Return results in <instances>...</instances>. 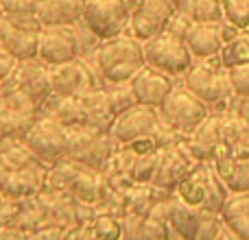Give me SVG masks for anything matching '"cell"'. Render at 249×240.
<instances>
[{
    "mask_svg": "<svg viewBox=\"0 0 249 240\" xmlns=\"http://www.w3.org/2000/svg\"><path fill=\"white\" fill-rule=\"evenodd\" d=\"M181 83L210 107V112H232L234 90L230 83V70L221 64V57L195 59L190 70L181 77Z\"/></svg>",
    "mask_w": 249,
    "mask_h": 240,
    "instance_id": "obj_1",
    "label": "cell"
},
{
    "mask_svg": "<svg viewBox=\"0 0 249 240\" xmlns=\"http://www.w3.org/2000/svg\"><path fill=\"white\" fill-rule=\"evenodd\" d=\"M96 72L105 83H127L146 64L142 42L131 33L109 37L96 46L94 51Z\"/></svg>",
    "mask_w": 249,
    "mask_h": 240,
    "instance_id": "obj_2",
    "label": "cell"
},
{
    "mask_svg": "<svg viewBox=\"0 0 249 240\" xmlns=\"http://www.w3.org/2000/svg\"><path fill=\"white\" fill-rule=\"evenodd\" d=\"M151 214L166 219L173 234L179 240H216L225 227L219 214L186 206L175 194L160 201Z\"/></svg>",
    "mask_w": 249,
    "mask_h": 240,
    "instance_id": "obj_3",
    "label": "cell"
},
{
    "mask_svg": "<svg viewBox=\"0 0 249 240\" xmlns=\"http://www.w3.org/2000/svg\"><path fill=\"white\" fill-rule=\"evenodd\" d=\"M175 197L184 201L186 206L199 207L206 212L219 214L225 199L230 197L228 186L223 184L221 175L216 172L212 162H199L195 171L177 186Z\"/></svg>",
    "mask_w": 249,
    "mask_h": 240,
    "instance_id": "obj_4",
    "label": "cell"
},
{
    "mask_svg": "<svg viewBox=\"0 0 249 240\" xmlns=\"http://www.w3.org/2000/svg\"><path fill=\"white\" fill-rule=\"evenodd\" d=\"M66 137H68V159L90 171L103 172L118 151V142L112 137V133L96 131L86 124L66 129Z\"/></svg>",
    "mask_w": 249,
    "mask_h": 240,
    "instance_id": "obj_5",
    "label": "cell"
},
{
    "mask_svg": "<svg viewBox=\"0 0 249 240\" xmlns=\"http://www.w3.org/2000/svg\"><path fill=\"white\" fill-rule=\"evenodd\" d=\"M158 114L168 131L177 133L181 137H190L195 133V129L208 118L210 107L203 101H199L179 81L168 94V99L162 103V107H158Z\"/></svg>",
    "mask_w": 249,
    "mask_h": 240,
    "instance_id": "obj_6",
    "label": "cell"
},
{
    "mask_svg": "<svg viewBox=\"0 0 249 240\" xmlns=\"http://www.w3.org/2000/svg\"><path fill=\"white\" fill-rule=\"evenodd\" d=\"M142 48H144L146 66L173 79H181L190 70V66L195 64V55L190 52L188 44L181 37L166 33V31L142 42Z\"/></svg>",
    "mask_w": 249,
    "mask_h": 240,
    "instance_id": "obj_7",
    "label": "cell"
},
{
    "mask_svg": "<svg viewBox=\"0 0 249 240\" xmlns=\"http://www.w3.org/2000/svg\"><path fill=\"white\" fill-rule=\"evenodd\" d=\"M29 151L46 164L48 168L64 162L68 157V137H66V127L59 124L48 114H39L35 122L29 127V131L22 137Z\"/></svg>",
    "mask_w": 249,
    "mask_h": 240,
    "instance_id": "obj_8",
    "label": "cell"
},
{
    "mask_svg": "<svg viewBox=\"0 0 249 240\" xmlns=\"http://www.w3.org/2000/svg\"><path fill=\"white\" fill-rule=\"evenodd\" d=\"M129 20L131 9L127 0H88L81 16V24L99 42L129 33Z\"/></svg>",
    "mask_w": 249,
    "mask_h": 240,
    "instance_id": "obj_9",
    "label": "cell"
},
{
    "mask_svg": "<svg viewBox=\"0 0 249 240\" xmlns=\"http://www.w3.org/2000/svg\"><path fill=\"white\" fill-rule=\"evenodd\" d=\"M199 164V159L193 155L188 146V137H181V140L173 142V144L164 146L162 153H160V162L155 168V175L151 179V184L155 188H162L166 192L175 194L177 186L195 171V166Z\"/></svg>",
    "mask_w": 249,
    "mask_h": 240,
    "instance_id": "obj_10",
    "label": "cell"
},
{
    "mask_svg": "<svg viewBox=\"0 0 249 240\" xmlns=\"http://www.w3.org/2000/svg\"><path fill=\"white\" fill-rule=\"evenodd\" d=\"M20 90L42 109V105L53 94L51 86V66H46L42 59L20 61L13 74L4 83H0V92Z\"/></svg>",
    "mask_w": 249,
    "mask_h": 240,
    "instance_id": "obj_11",
    "label": "cell"
},
{
    "mask_svg": "<svg viewBox=\"0 0 249 240\" xmlns=\"http://www.w3.org/2000/svg\"><path fill=\"white\" fill-rule=\"evenodd\" d=\"M131 9L129 20V33L140 42L164 33L168 20L175 13L171 0H127Z\"/></svg>",
    "mask_w": 249,
    "mask_h": 240,
    "instance_id": "obj_12",
    "label": "cell"
},
{
    "mask_svg": "<svg viewBox=\"0 0 249 240\" xmlns=\"http://www.w3.org/2000/svg\"><path fill=\"white\" fill-rule=\"evenodd\" d=\"M51 86L53 94H64V96H83L88 92L96 90V87L105 86L99 72H92V68L77 59L66 61V64L53 66L51 68Z\"/></svg>",
    "mask_w": 249,
    "mask_h": 240,
    "instance_id": "obj_13",
    "label": "cell"
},
{
    "mask_svg": "<svg viewBox=\"0 0 249 240\" xmlns=\"http://www.w3.org/2000/svg\"><path fill=\"white\" fill-rule=\"evenodd\" d=\"M236 33H238V26H234L225 17L223 20H210V22H193L184 42L188 44L195 59H206V57L219 55L223 44Z\"/></svg>",
    "mask_w": 249,
    "mask_h": 240,
    "instance_id": "obj_14",
    "label": "cell"
},
{
    "mask_svg": "<svg viewBox=\"0 0 249 240\" xmlns=\"http://www.w3.org/2000/svg\"><path fill=\"white\" fill-rule=\"evenodd\" d=\"M79 57V37L74 26H42L37 59L46 66H59Z\"/></svg>",
    "mask_w": 249,
    "mask_h": 240,
    "instance_id": "obj_15",
    "label": "cell"
},
{
    "mask_svg": "<svg viewBox=\"0 0 249 240\" xmlns=\"http://www.w3.org/2000/svg\"><path fill=\"white\" fill-rule=\"evenodd\" d=\"M48 166L42 162L33 164V166L20 168V171H7L0 166V194L7 199H33L46 186Z\"/></svg>",
    "mask_w": 249,
    "mask_h": 240,
    "instance_id": "obj_16",
    "label": "cell"
},
{
    "mask_svg": "<svg viewBox=\"0 0 249 240\" xmlns=\"http://www.w3.org/2000/svg\"><path fill=\"white\" fill-rule=\"evenodd\" d=\"M160 129H162V120H160L158 109L146 107V105H136L133 109L116 118L109 133L118 144H129L138 137L155 136Z\"/></svg>",
    "mask_w": 249,
    "mask_h": 240,
    "instance_id": "obj_17",
    "label": "cell"
},
{
    "mask_svg": "<svg viewBox=\"0 0 249 240\" xmlns=\"http://www.w3.org/2000/svg\"><path fill=\"white\" fill-rule=\"evenodd\" d=\"M181 79H173V77H168V74L160 72V70L144 64L133 74L129 83H131L133 92H136L138 103L158 109V107H162V103L168 99V94H171L173 87Z\"/></svg>",
    "mask_w": 249,
    "mask_h": 240,
    "instance_id": "obj_18",
    "label": "cell"
},
{
    "mask_svg": "<svg viewBox=\"0 0 249 240\" xmlns=\"http://www.w3.org/2000/svg\"><path fill=\"white\" fill-rule=\"evenodd\" d=\"M223 116L225 112H210L188 137V146L199 162H212L214 153L223 144Z\"/></svg>",
    "mask_w": 249,
    "mask_h": 240,
    "instance_id": "obj_19",
    "label": "cell"
},
{
    "mask_svg": "<svg viewBox=\"0 0 249 240\" xmlns=\"http://www.w3.org/2000/svg\"><path fill=\"white\" fill-rule=\"evenodd\" d=\"M0 42L18 61L37 59L39 31L22 29L16 22L9 20L7 16H2V20H0Z\"/></svg>",
    "mask_w": 249,
    "mask_h": 240,
    "instance_id": "obj_20",
    "label": "cell"
},
{
    "mask_svg": "<svg viewBox=\"0 0 249 240\" xmlns=\"http://www.w3.org/2000/svg\"><path fill=\"white\" fill-rule=\"evenodd\" d=\"M88 0H39L37 16L42 26H77Z\"/></svg>",
    "mask_w": 249,
    "mask_h": 240,
    "instance_id": "obj_21",
    "label": "cell"
},
{
    "mask_svg": "<svg viewBox=\"0 0 249 240\" xmlns=\"http://www.w3.org/2000/svg\"><path fill=\"white\" fill-rule=\"evenodd\" d=\"M109 184L105 179L103 172L99 171H90V168H81L79 175L72 179L68 192L72 194V199L77 203H83V206L90 207H99L103 203V199L109 194Z\"/></svg>",
    "mask_w": 249,
    "mask_h": 240,
    "instance_id": "obj_22",
    "label": "cell"
},
{
    "mask_svg": "<svg viewBox=\"0 0 249 240\" xmlns=\"http://www.w3.org/2000/svg\"><path fill=\"white\" fill-rule=\"evenodd\" d=\"M42 114L53 116L66 129L70 127H83L88 120L86 103L83 96H64V94H51L48 101L42 105Z\"/></svg>",
    "mask_w": 249,
    "mask_h": 240,
    "instance_id": "obj_23",
    "label": "cell"
},
{
    "mask_svg": "<svg viewBox=\"0 0 249 240\" xmlns=\"http://www.w3.org/2000/svg\"><path fill=\"white\" fill-rule=\"evenodd\" d=\"M216 155H232V157L249 155V124L238 116L236 112H225V116H223V144L219 146L214 157Z\"/></svg>",
    "mask_w": 249,
    "mask_h": 240,
    "instance_id": "obj_24",
    "label": "cell"
},
{
    "mask_svg": "<svg viewBox=\"0 0 249 240\" xmlns=\"http://www.w3.org/2000/svg\"><path fill=\"white\" fill-rule=\"evenodd\" d=\"M219 216L238 240H249V192H230Z\"/></svg>",
    "mask_w": 249,
    "mask_h": 240,
    "instance_id": "obj_25",
    "label": "cell"
},
{
    "mask_svg": "<svg viewBox=\"0 0 249 240\" xmlns=\"http://www.w3.org/2000/svg\"><path fill=\"white\" fill-rule=\"evenodd\" d=\"M212 164L230 192H249V155H216Z\"/></svg>",
    "mask_w": 249,
    "mask_h": 240,
    "instance_id": "obj_26",
    "label": "cell"
},
{
    "mask_svg": "<svg viewBox=\"0 0 249 240\" xmlns=\"http://www.w3.org/2000/svg\"><path fill=\"white\" fill-rule=\"evenodd\" d=\"M83 103H86V127H92L96 131H103L109 133L116 122V116H114L112 107H109V101H107V92H105V86L96 87V90L88 92L83 94Z\"/></svg>",
    "mask_w": 249,
    "mask_h": 240,
    "instance_id": "obj_27",
    "label": "cell"
},
{
    "mask_svg": "<svg viewBox=\"0 0 249 240\" xmlns=\"http://www.w3.org/2000/svg\"><path fill=\"white\" fill-rule=\"evenodd\" d=\"M175 11L188 16L193 22H210L223 20L221 0H171Z\"/></svg>",
    "mask_w": 249,
    "mask_h": 240,
    "instance_id": "obj_28",
    "label": "cell"
},
{
    "mask_svg": "<svg viewBox=\"0 0 249 240\" xmlns=\"http://www.w3.org/2000/svg\"><path fill=\"white\" fill-rule=\"evenodd\" d=\"M39 159L29 151L22 140H4L0 144V166L7 171H20V168L33 166Z\"/></svg>",
    "mask_w": 249,
    "mask_h": 240,
    "instance_id": "obj_29",
    "label": "cell"
},
{
    "mask_svg": "<svg viewBox=\"0 0 249 240\" xmlns=\"http://www.w3.org/2000/svg\"><path fill=\"white\" fill-rule=\"evenodd\" d=\"M33 122H35L33 116L16 112L9 105H4L2 99H0V136L4 140H22Z\"/></svg>",
    "mask_w": 249,
    "mask_h": 240,
    "instance_id": "obj_30",
    "label": "cell"
},
{
    "mask_svg": "<svg viewBox=\"0 0 249 240\" xmlns=\"http://www.w3.org/2000/svg\"><path fill=\"white\" fill-rule=\"evenodd\" d=\"M219 57H221V64L228 70L234 68V66L249 64V29H238V33L232 35L223 44Z\"/></svg>",
    "mask_w": 249,
    "mask_h": 240,
    "instance_id": "obj_31",
    "label": "cell"
},
{
    "mask_svg": "<svg viewBox=\"0 0 249 240\" xmlns=\"http://www.w3.org/2000/svg\"><path fill=\"white\" fill-rule=\"evenodd\" d=\"M92 240H123V216L96 212L90 223Z\"/></svg>",
    "mask_w": 249,
    "mask_h": 240,
    "instance_id": "obj_32",
    "label": "cell"
},
{
    "mask_svg": "<svg viewBox=\"0 0 249 240\" xmlns=\"http://www.w3.org/2000/svg\"><path fill=\"white\" fill-rule=\"evenodd\" d=\"M105 92H107V101H109V107H112L114 116H123L124 112L133 109L138 103L136 99V92H133L131 83H105Z\"/></svg>",
    "mask_w": 249,
    "mask_h": 240,
    "instance_id": "obj_33",
    "label": "cell"
},
{
    "mask_svg": "<svg viewBox=\"0 0 249 240\" xmlns=\"http://www.w3.org/2000/svg\"><path fill=\"white\" fill-rule=\"evenodd\" d=\"M223 17L238 29H249V0H221Z\"/></svg>",
    "mask_w": 249,
    "mask_h": 240,
    "instance_id": "obj_34",
    "label": "cell"
},
{
    "mask_svg": "<svg viewBox=\"0 0 249 240\" xmlns=\"http://www.w3.org/2000/svg\"><path fill=\"white\" fill-rule=\"evenodd\" d=\"M230 83H232L234 96H238V99L249 96V64L230 68Z\"/></svg>",
    "mask_w": 249,
    "mask_h": 240,
    "instance_id": "obj_35",
    "label": "cell"
},
{
    "mask_svg": "<svg viewBox=\"0 0 249 240\" xmlns=\"http://www.w3.org/2000/svg\"><path fill=\"white\" fill-rule=\"evenodd\" d=\"M39 0H0L4 16H35Z\"/></svg>",
    "mask_w": 249,
    "mask_h": 240,
    "instance_id": "obj_36",
    "label": "cell"
},
{
    "mask_svg": "<svg viewBox=\"0 0 249 240\" xmlns=\"http://www.w3.org/2000/svg\"><path fill=\"white\" fill-rule=\"evenodd\" d=\"M190 26H193V20H190L188 16H184V13L175 11V13H173V17L168 20V24H166V29H164V31H166V33H171V35H175V37L184 39Z\"/></svg>",
    "mask_w": 249,
    "mask_h": 240,
    "instance_id": "obj_37",
    "label": "cell"
},
{
    "mask_svg": "<svg viewBox=\"0 0 249 240\" xmlns=\"http://www.w3.org/2000/svg\"><path fill=\"white\" fill-rule=\"evenodd\" d=\"M18 64H20V61H18L16 57L2 46V42H0V83H4L9 77H11L13 70L18 68Z\"/></svg>",
    "mask_w": 249,
    "mask_h": 240,
    "instance_id": "obj_38",
    "label": "cell"
},
{
    "mask_svg": "<svg viewBox=\"0 0 249 240\" xmlns=\"http://www.w3.org/2000/svg\"><path fill=\"white\" fill-rule=\"evenodd\" d=\"M31 240H64V229L48 221L44 227H39L37 232L31 234Z\"/></svg>",
    "mask_w": 249,
    "mask_h": 240,
    "instance_id": "obj_39",
    "label": "cell"
},
{
    "mask_svg": "<svg viewBox=\"0 0 249 240\" xmlns=\"http://www.w3.org/2000/svg\"><path fill=\"white\" fill-rule=\"evenodd\" d=\"M232 112H236L238 116H241L245 122L249 124V96H245V99H234V109Z\"/></svg>",
    "mask_w": 249,
    "mask_h": 240,
    "instance_id": "obj_40",
    "label": "cell"
},
{
    "mask_svg": "<svg viewBox=\"0 0 249 240\" xmlns=\"http://www.w3.org/2000/svg\"><path fill=\"white\" fill-rule=\"evenodd\" d=\"M2 16H4V13H2V7H0V20H2Z\"/></svg>",
    "mask_w": 249,
    "mask_h": 240,
    "instance_id": "obj_41",
    "label": "cell"
},
{
    "mask_svg": "<svg viewBox=\"0 0 249 240\" xmlns=\"http://www.w3.org/2000/svg\"><path fill=\"white\" fill-rule=\"evenodd\" d=\"M0 199H2V194H0Z\"/></svg>",
    "mask_w": 249,
    "mask_h": 240,
    "instance_id": "obj_42",
    "label": "cell"
}]
</instances>
